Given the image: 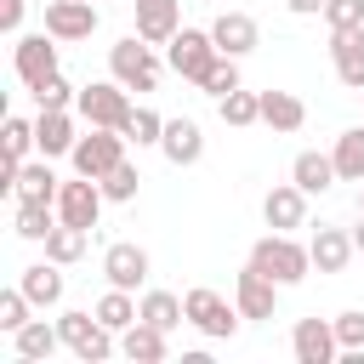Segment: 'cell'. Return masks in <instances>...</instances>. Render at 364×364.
I'll return each mask as SVG.
<instances>
[{"instance_id": "cell-45", "label": "cell", "mask_w": 364, "mask_h": 364, "mask_svg": "<svg viewBox=\"0 0 364 364\" xmlns=\"http://www.w3.org/2000/svg\"><path fill=\"white\" fill-rule=\"evenodd\" d=\"M358 97H364V91H358Z\"/></svg>"}, {"instance_id": "cell-42", "label": "cell", "mask_w": 364, "mask_h": 364, "mask_svg": "<svg viewBox=\"0 0 364 364\" xmlns=\"http://www.w3.org/2000/svg\"><path fill=\"white\" fill-rule=\"evenodd\" d=\"M296 17H324V0H284Z\"/></svg>"}, {"instance_id": "cell-11", "label": "cell", "mask_w": 364, "mask_h": 364, "mask_svg": "<svg viewBox=\"0 0 364 364\" xmlns=\"http://www.w3.org/2000/svg\"><path fill=\"white\" fill-rule=\"evenodd\" d=\"M148 250L136 245V239H114L108 250H102V279L108 284H119V290H136V284H148Z\"/></svg>"}, {"instance_id": "cell-5", "label": "cell", "mask_w": 364, "mask_h": 364, "mask_svg": "<svg viewBox=\"0 0 364 364\" xmlns=\"http://www.w3.org/2000/svg\"><path fill=\"white\" fill-rule=\"evenodd\" d=\"M182 307H188V324L199 330V336H210V341H228L239 324H245V313H239V301H228V296H216L210 284H193L188 296H182Z\"/></svg>"}, {"instance_id": "cell-28", "label": "cell", "mask_w": 364, "mask_h": 364, "mask_svg": "<svg viewBox=\"0 0 364 364\" xmlns=\"http://www.w3.org/2000/svg\"><path fill=\"white\" fill-rule=\"evenodd\" d=\"M108 330H131L136 318H142V301H131V290H119V284H108L102 296H97V307H91Z\"/></svg>"}, {"instance_id": "cell-1", "label": "cell", "mask_w": 364, "mask_h": 364, "mask_svg": "<svg viewBox=\"0 0 364 364\" xmlns=\"http://www.w3.org/2000/svg\"><path fill=\"white\" fill-rule=\"evenodd\" d=\"M250 267L267 273L273 284H301V279L313 273V250H307L301 239H290V233H262V239L250 245Z\"/></svg>"}, {"instance_id": "cell-38", "label": "cell", "mask_w": 364, "mask_h": 364, "mask_svg": "<svg viewBox=\"0 0 364 364\" xmlns=\"http://www.w3.org/2000/svg\"><path fill=\"white\" fill-rule=\"evenodd\" d=\"M74 97H80V91H74L63 74H51V80L34 85V102H40V108H74Z\"/></svg>"}, {"instance_id": "cell-39", "label": "cell", "mask_w": 364, "mask_h": 364, "mask_svg": "<svg viewBox=\"0 0 364 364\" xmlns=\"http://www.w3.org/2000/svg\"><path fill=\"white\" fill-rule=\"evenodd\" d=\"M324 23L336 28H364V0H324Z\"/></svg>"}, {"instance_id": "cell-41", "label": "cell", "mask_w": 364, "mask_h": 364, "mask_svg": "<svg viewBox=\"0 0 364 364\" xmlns=\"http://www.w3.org/2000/svg\"><path fill=\"white\" fill-rule=\"evenodd\" d=\"M0 28H6V34L23 28V0H0Z\"/></svg>"}, {"instance_id": "cell-15", "label": "cell", "mask_w": 364, "mask_h": 364, "mask_svg": "<svg viewBox=\"0 0 364 364\" xmlns=\"http://www.w3.org/2000/svg\"><path fill=\"white\" fill-rule=\"evenodd\" d=\"M182 28V0H136V34L148 46H171Z\"/></svg>"}, {"instance_id": "cell-7", "label": "cell", "mask_w": 364, "mask_h": 364, "mask_svg": "<svg viewBox=\"0 0 364 364\" xmlns=\"http://www.w3.org/2000/svg\"><path fill=\"white\" fill-rule=\"evenodd\" d=\"M222 51H216V40H210V28H176V40H171V51H165V63H171V74H182V80H205L210 74V63H216Z\"/></svg>"}, {"instance_id": "cell-19", "label": "cell", "mask_w": 364, "mask_h": 364, "mask_svg": "<svg viewBox=\"0 0 364 364\" xmlns=\"http://www.w3.org/2000/svg\"><path fill=\"white\" fill-rule=\"evenodd\" d=\"M159 154H165L176 171H182V165H199V159H205V131H199V119H165Z\"/></svg>"}, {"instance_id": "cell-18", "label": "cell", "mask_w": 364, "mask_h": 364, "mask_svg": "<svg viewBox=\"0 0 364 364\" xmlns=\"http://www.w3.org/2000/svg\"><path fill=\"white\" fill-rule=\"evenodd\" d=\"M74 142H80L74 114H68V108H40V119H34V148H40L46 159H57V154H74Z\"/></svg>"}, {"instance_id": "cell-4", "label": "cell", "mask_w": 364, "mask_h": 364, "mask_svg": "<svg viewBox=\"0 0 364 364\" xmlns=\"http://www.w3.org/2000/svg\"><path fill=\"white\" fill-rule=\"evenodd\" d=\"M108 74H114L125 91H154L159 74H165V63L154 57V46H148L142 34H125L119 46H108Z\"/></svg>"}, {"instance_id": "cell-16", "label": "cell", "mask_w": 364, "mask_h": 364, "mask_svg": "<svg viewBox=\"0 0 364 364\" xmlns=\"http://www.w3.org/2000/svg\"><path fill=\"white\" fill-rule=\"evenodd\" d=\"M330 63H336V80L347 91H364V28H336L330 34Z\"/></svg>"}, {"instance_id": "cell-2", "label": "cell", "mask_w": 364, "mask_h": 364, "mask_svg": "<svg viewBox=\"0 0 364 364\" xmlns=\"http://www.w3.org/2000/svg\"><path fill=\"white\" fill-rule=\"evenodd\" d=\"M57 330H63V347L80 358V364H102V358H114L119 353V330H108L97 313H80V307H68V313H57Z\"/></svg>"}, {"instance_id": "cell-8", "label": "cell", "mask_w": 364, "mask_h": 364, "mask_svg": "<svg viewBox=\"0 0 364 364\" xmlns=\"http://www.w3.org/2000/svg\"><path fill=\"white\" fill-rule=\"evenodd\" d=\"M102 205H108V193H102V182L97 176H80L74 171V182H63L57 188V216L63 222H74V228H97V216H102Z\"/></svg>"}, {"instance_id": "cell-32", "label": "cell", "mask_w": 364, "mask_h": 364, "mask_svg": "<svg viewBox=\"0 0 364 364\" xmlns=\"http://www.w3.org/2000/svg\"><path fill=\"white\" fill-rule=\"evenodd\" d=\"M216 114H222V125H256L262 119V91H228L222 102H216Z\"/></svg>"}, {"instance_id": "cell-10", "label": "cell", "mask_w": 364, "mask_h": 364, "mask_svg": "<svg viewBox=\"0 0 364 364\" xmlns=\"http://www.w3.org/2000/svg\"><path fill=\"white\" fill-rule=\"evenodd\" d=\"M290 353H296V364H336V358H341L336 324H330V318H296V330H290Z\"/></svg>"}, {"instance_id": "cell-33", "label": "cell", "mask_w": 364, "mask_h": 364, "mask_svg": "<svg viewBox=\"0 0 364 364\" xmlns=\"http://www.w3.org/2000/svg\"><path fill=\"white\" fill-rule=\"evenodd\" d=\"M28 154H34V119L6 114V171H17Z\"/></svg>"}, {"instance_id": "cell-14", "label": "cell", "mask_w": 364, "mask_h": 364, "mask_svg": "<svg viewBox=\"0 0 364 364\" xmlns=\"http://www.w3.org/2000/svg\"><path fill=\"white\" fill-rule=\"evenodd\" d=\"M262 222H267L273 233H296V228H307V193H301L296 182L267 188V199H262Z\"/></svg>"}, {"instance_id": "cell-22", "label": "cell", "mask_w": 364, "mask_h": 364, "mask_svg": "<svg viewBox=\"0 0 364 364\" xmlns=\"http://www.w3.org/2000/svg\"><path fill=\"white\" fill-rule=\"evenodd\" d=\"M171 330H159V324H148V318H136L131 330H119V353L131 358V364H159L165 353H171V341H165Z\"/></svg>"}, {"instance_id": "cell-3", "label": "cell", "mask_w": 364, "mask_h": 364, "mask_svg": "<svg viewBox=\"0 0 364 364\" xmlns=\"http://www.w3.org/2000/svg\"><path fill=\"white\" fill-rule=\"evenodd\" d=\"M74 114H80L85 125L125 131L131 114H136V102H131V91H125L119 80H91V85H80V97H74Z\"/></svg>"}, {"instance_id": "cell-6", "label": "cell", "mask_w": 364, "mask_h": 364, "mask_svg": "<svg viewBox=\"0 0 364 364\" xmlns=\"http://www.w3.org/2000/svg\"><path fill=\"white\" fill-rule=\"evenodd\" d=\"M125 142H131L125 131L91 125V131H85V136L74 142V154H68V159H74V171H80V176H97V182H102V176H108V171H114V165L125 159Z\"/></svg>"}, {"instance_id": "cell-24", "label": "cell", "mask_w": 364, "mask_h": 364, "mask_svg": "<svg viewBox=\"0 0 364 364\" xmlns=\"http://www.w3.org/2000/svg\"><path fill=\"white\" fill-rule=\"evenodd\" d=\"M11 347H17V364H46V358L63 347V330L46 324V318H28V324L11 336Z\"/></svg>"}, {"instance_id": "cell-25", "label": "cell", "mask_w": 364, "mask_h": 364, "mask_svg": "<svg viewBox=\"0 0 364 364\" xmlns=\"http://www.w3.org/2000/svg\"><path fill=\"white\" fill-rule=\"evenodd\" d=\"M57 222H63V216H57L51 199H17V210H11V233H17V239H34V245H46V233H51Z\"/></svg>"}, {"instance_id": "cell-13", "label": "cell", "mask_w": 364, "mask_h": 364, "mask_svg": "<svg viewBox=\"0 0 364 364\" xmlns=\"http://www.w3.org/2000/svg\"><path fill=\"white\" fill-rule=\"evenodd\" d=\"M279 290H284V284H273V279H267V273H256L250 262H245V273L233 279V301H239V313H245V318H256V324L279 313Z\"/></svg>"}, {"instance_id": "cell-31", "label": "cell", "mask_w": 364, "mask_h": 364, "mask_svg": "<svg viewBox=\"0 0 364 364\" xmlns=\"http://www.w3.org/2000/svg\"><path fill=\"white\" fill-rule=\"evenodd\" d=\"M142 318L159 324V330H176V324H188V307H182V296H171V290H148V296H142Z\"/></svg>"}, {"instance_id": "cell-43", "label": "cell", "mask_w": 364, "mask_h": 364, "mask_svg": "<svg viewBox=\"0 0 364 364\" xmlns=\"http://www.w3.org/2000/svg\"><path fill=\"white\" fill-rule=\"evenodd\" d=\"M353 245H358V256H364V222H358V228H353Z\"/></svg>"}, {"instance_id": "cell-26", "label": "cell", "mask_w": 364, "mask_h": 364, "mask_svg": "<svg viewBox=\"0 0 364 364\" xmlns=\"http://www.w3.org/2000/svg\"><path fill=\"white\" fill-rule=\"evenodd\" d=\"M262 125L273 131H301L307 125V102L296 91H262Z\"/></svg>"}, {"instance_id": "cell-30", "label": "cell", "mask_w": 364, "mask_h": 364, "mask_svg": "<svg viewBox=\"0 0 364 364\" xmlns=\"http://www.w3.org/2000/svg\"><path fill=\"white\" fill-rule=\"evenodd\" d=\"M46 256H51L57 267L80 262V256H85V228H74V222H57V228L46 233Z\"/></svg>"}, {"instance_id": "cell-29", "label": "cell", "mask_w": 364, "mask_h": 364, "mask_svg": "<svg viewBox=\"0 0 364 364\" xmlns=\"http://www.w3.org/2000/svg\"><path fill=\"white\" fill-rule=\"evenodd\" d=\"M330 159H336V176L341 182H364V125L341 131L336 148H330Z\"/></svg>"}, {"instance_id": "cell-40", "label": "cell", "mask_w": 364, "mask_h": 364, "mask_svg": "<svg viewBox=\"0 0 364 364\" xmlns=\"http://www.w3.org/2000/svg\"><path fill=\"white\" fill-rule=\"evenodd\" d=\"M330 324H336V341H341V353H353V347H364V313H358V307H347V313H336Z\"/></svg>"}, {"instance_id": "cell-20", "label": "cell", "mask_w": 364, "mask_h": 364, "mask_svg": "<svg viewBox=\"0 0 364 364\" xmlns=\"http://www.w3.org/2000/svg\"><path fill=\"white\" fill-rule=\"evenodd\" d=\"M307 250H313V267H318V273H347V262L358 256V245H353L347 228H313Z\"/></svg>"}, {"instance_id": "cell-17", "label": "cell", "mask_w": 364, "mask_h": 364, "mask_svg": "<svg viewBox=\"0 0 364 364\" xmlns=\"http://www.w3.org/2000/svg\"><path fill=\"white\" fill-rule=\"evenodd\" d=\"M210 40H216V51H222V57H245V51H256L262 28H256V17H250V11H222V17L210 23Z\"/></svg>"}, {"instance_id": "cell-21", "label": "cell", "mask_w": 364, "mask_h": 364, "mask_svg": "<svg viewBox=\"0 0 364 364\" xmlns=\"http://www.w3.org/2000/svg\"><path fill=\"white\" fill-rule=\"evenodd\" d=\"M290 182L313 199V193H330V182H341L336 176V159L330 154H318V148H301L296 159H290Z\"/></svg>"}, {"instance_id": "cell-9", "label": "cell", "mask_w": 364, "mask_h": 364, "mask_svg": "<svg viewBox=\"0 0 364 364\" xmlns=\"http://www.w3.org/2000/svg\"><path fill=\"white\" fill-rule=\"evenodd\" d=\"M57 46L63 40H51V34H17V46H11V68H17V80L34 91L40 80H51L57 74Z\"/></svg>"}, {"instance_id": "cell-44", "label": "cell", "mask_w": 364, "mask_h": 364, "mask_svg": "<svg viewBox=\"0 0 364 364\" xmlns=\"http://www.w3.org/2000/svg\"><path fill=\"white\" fill-rule=\"evenodd\" d=\"M358 210H364V182H358Z\"/></svg>"}, {"instance_id": "cell-37", "label": "cell", "mask_w": 364, "mask_h": 364, "mask_svg": "<svg viewBox=\"0 0 364 364\" xmlns=\"http://www.w3.org/2000/svg\"><path fill=\"white\" fill-rule=\"evenodd\" d=\"M28 313H34V301H28V296H23V284H17V290H6V296H0V330H6V336H17V330H23V324H28Z\"/></svg>"}, {"instance_id": "cell-35", "label": "cell", "mask_w": 364, "mask_h": 364, "mask_svg": "<svg viewBox=\"0 0 364 364\" xmlns=\"http://www.w3.org/2000/svg\"><path fill=\"white\" fill-rule=\"evenodd\" d=\"M199 91H205V97H216V102H222L228 91H239V57H216V63H210V74L199 80Z\"/></svg>"}, {"instance_id": "cell-27", "label": "cell", "mask_w": 364, "mask_h": 364, "mask_svg": "<svg viewBox=\"0 0 364 364\" xmlns=\"http://www.w3.org/2000/svg\"><path fill=\"white\" fill-rule=\"evenodd\" d=\"M23 296L34 301V307H57L63 301V273H57V262L46 256V262H34V267H23Z\"/></svg>"}, {"instance_id": "cell-12", "label": "cell", "mask_w": 364, "mask_h": 364, "mask_svg": "<svg viewBox=\"0 0 364 364\" xmlns=\"http://www.w3.org/2000/svg\"><path fill=\"white\" fill-rule=\"evenodd\" d=\"M46 34L51 40H91L97 34V0H51L46 6Z\"/></svg>"}, {"instance_id": "cell-36", "label": "cell", "mask_w": 364, "mask_h": 364, "mask_svg": "<svg viewBox=\"0 0 364 364\" xmlns=\"http://www.w3.org/2000/svg\"><path fill=\"white\" fill-rule=\"evenodd\" d=\"M125 136H131L136 148H159V136H165V119H159L154 108H136V114H131V125H125Z\"/></svg>"}, {"instance_id": "cell-34", "label": "cell", "mask_w": 364, "mask_h": 364, "mask_svg": "<svg viewBox=\"0 0 364 364\" xmlns=\"http://www.w3.org/2000/svg\"><path fill=\"white\" fill-rule=\"evenodd\" d=\"M136 188H142V171H136L131 159H119V165L102 176V193H108V205H131V199H136Z\"/></svg>"}, {"instance_id": "cell-23", "label": "cell", "mask_w": 364, "mask_h": 364, "mask_svg": "<svg viewBox=\"0 0 364 364\" xmlns=\"http://www.w3.org/2000/svg\"><path fill=\"white\" fill-rule=\"evenodd\" d=\"M6 176H11V193H17V199H51V205H57V188H63V182L51 176V159H46V154H40V159H23V165L6 171Z\"/></svg>"}]
</instances>
